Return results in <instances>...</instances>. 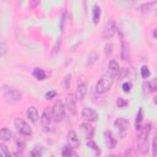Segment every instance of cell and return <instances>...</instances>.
Segmentation results:
<instances>
[{"mask_svg": "<svg viewBox=\"0 0 157 157\" xmlns=\"http://www.w3.org/2000/svg\"><path fill=\"white\" fill-rule=\"evenodd\" d=\"M117 105H118V108H124L128 105V101H125L123 97H119L117 99Z\"/></svg>", "mask_w": 157, "mask_h": 157, "instance_id": "cell-30", "label": "cell"}, {"mask_svg": "<svg viewBox=\"0 0 157 157\" xmlns=\"http://www.w3.org/2000/svg\"><path fill=\"white\" fill-rule=\"evenodd\" d=\"M120 58H121L124 61L129 60V58H130L129 47H128V44H126V42H125L124 39L121 40V50H120Z\"/></svg>", "mask_w": 157, "mask_h": 157, "instance_id": "cell-18", "label": "cell"}, {"mask_svg": "<svg viewBox=\"0 0 157 157\" xmlns=\"http://www.w3.org/2000/svg\"><path fill=\"white\" fill-rule=\"evenodd\" d=\"M81 117H82L86 121H88V123H90V121H97V120H98V118H99L98 113H97L94 109L90 108V107H85V108L82 109Z\"/></svg>", "mask_w": 157, "mask_h": 157, "instance_id": "cell-7", "label": "cell"}, {"mask_svg": "<svg viewBox=\"0 0 157 157\" xmlns=\"http://www.w3.org/2000/svg\"><path fill=\"white\" fill-rule=\"evenodd\" d=\"M29 157H42V152H40V150L38 148V146H36L34 148L31 150Z\"/></svg>", "mask_w": 157, "mask_h": 157, "instance_id": "cell-29", "label": "cell"}, {"mask_svg": "<svg viewBox=\"0 0 157 157\" xmlns=\"http://www.w3.org/2000/svg\"><path fill=\"white\" fill-rule=\"evenodd\" d=\"M87 146H88V147L94 152V155H96V156H99V155H101V152H102V151H101V148L96 145V142H94V141H92V140H87Z\"/></svg>", "mask_w": 157, "mask_h": 157, "instance_id": "cell-23", "label": "cell"}, {"mask_svg": "<svg viewBox=\"0 0 157 157\" xmlns=\"http://www.w3.org/2000/svg\"><path fill=\"white\" fill-rule=\"evenodd\" d=\"M113 81H114V77L109 74H104L99 80L98 82L96 83V92L98 94H103L105 92L109 91V88L112 87L113 85Z\"/></svg>", "mask_w": 157, "mask_h": 157, "instance_id": "cell-2", "label": "cell"}, {"mask_svg": "<svg viewBox=\"0 0 157 157\" xmlns=\"http://www.w3.org/2000/svg\"><path fill=\"white\" fill-rule=\"evenodd\" d=\"M87 59H88V60H87V65L91 66V65H93V64L97 61V59H98V54H97V53H91V54L88 55Z\"/></svg>", "mask_w": 157, "mask_h": 157, "instance_id": "cell-27", "label": "cell"}, {"mask_svg": "<svg viewBox=\"0 0 157 157\" xmlns=\"http://www.w3.org/2000/svg\"><path fill=\"white\" fill-rule=\"evenodd\" d=\"M114 126L117 128L118 130V134H119V137H125L126 132H128V128H129V121L124 118H118L115 121H114Z\"/></svg>", "mask_w": 157, "mask_h": 157, "instance_id": "cell-6", "label": "cell"}, {"mask_svg": "<svg viewBox=\"0 0 157 157\" xmlns=\"http://www.w3.org/2000/svg\"><path fill=\"white\" fill-rule=\"evenodd\" d=\"M33 76H34L37 80H40V81H43V80L47 78L45 71H44L43 69H39V67H36V69L33 70Z\"/></svg>", "mask_w": 157, "mask_h": 157, "instance_id": "cell-21", "label": "cell"}, {"mask_svg": "<svg viewBox=\"0 0 157 157\" xmlns=\"http://www.w3.org/2000/svg\"><path fill=\"white\" fill-rule=\"evenodd\" d=\"M80 128H81V131H82L83 136H85L87 140H91V139L93 137L94 129H93L92 125H90L88 123H82V124L80 125Z\"/></svg>", "mask_w": 157, "mask_h": 157, "instance_id": "cell-9", "label": "cell"}, {"mask_svg": "<svg viewBox=\"0 0 157 157\" xmlns=\"http://www.w3.org/2000/svg\"><path fill=\"white\" fill-rule=\"evenodd\" d=\"M56 96V92L55 91H50V92H47L45 93V98L47 99H52L53 97H55Z\"/></svg>", "mask_w": 157, "mask_h": 157, "instance_id": "cell-36", "label": "cell"}, {"mask_svg": "<svg viewBox=\"0 0 157 157\" xmlns=\"http://www.w3.org/2000/svg\"><path fill=\"white\" fill-rule=\"evenodd\" d=\"M93 16H92V20H93V23L97 25L99 22V18H101V7L98 5H94L93 6Z\"/></svg>", "mask_w": 157, "mask_h": 157, "instance_id": "cell-22", "label": "cell"}, {"mask_svg": "<svg viewBox=\"0 0 157 157\" xmlns=\"http://www.w3.org/2000/svg\"><path fill=\"white\" fill-rule=\"evenodd\" d=\"M38 4H39V1H33V2H31V6H36Z\"/></svg>", "mask_w": 157, "mask_h": 157, "instance_id": "cell-42", "label": "cell"}, {"mask_svg": "<svg viewBox=\"0 0 157 157\" xmlns=\"http://www.w3.org/2000/svg\"><path fill=\"white\" fill-rule=\"evenodd\" d=\"M69 85H70V75L65 77V87H69Z\"/></svg>", "mask_w": 157, "mask_h": 157, "instance_id": "cell-40", "label": "cell"}, {"mask_svg": "<svg viewBox=\"0 0 157 157\" xmlns=\"http://www.w3.org/2000/svg\"><path fill=\"white\" fill-rule=\"evenodd\" d=\"M153 102H155V104H156V105H157V96H156V97H155V98H153Z\"/></svg>", "mask_w": 157, "mask_h": 157, "instance_id": "cell-43", "label": "cell"}, {"mask_svg": "<svg viewBox=\"0 0 157 157\" xmlns=\"http://www.w3.org/2000/svg\"><path fill=\"white\" fill-rule=\"evenodd\" d=\"M1 93H2L4 99L10 104H13V103L18 102L22 97V94L18 90H16L15 87H10V86H2Z\"/></svg>", "mask_w": 157, "mask_h": 157, "instance_id": "cell-1", "label": "cell"}, {"mask_svg": "<svg viewBox=\"0 0 157 157\" xmlns=\"http://www.w3.org/2000/svg\"><path fill=\"white\" fill-rule=\"evenodd\" d=\"M152 155L153 157H157V136L153 139V142H152Z\"/></svg>", "mask_w": 157, "mask_h": 157, "instance_id": "cell-32", "label": "cell"}, {"mask_svg": "<svg viewBox=\"0 0 157 157\" xmlns=\"http://www.w3.org/2000/svg\"><path fill=\"white\" fill-rule=\"evenodd\" d=\"M15 126L17 129V131L25 136H31L32 135V129L29 128V125L23 120V119H20V118H16L15 119Z\"/></svg>", "mask_w": 157, "mask_h": 157, "instance_id": "cell-5", "label": "cell"}, {"mask_svg": "<svg viewBox=\"0 0 157 157\" xmlns=\"http://www.w3.org/2000/svg\"><path fill=\"white\" fill-rule=\"evenodd\" d=\"M152 36H153V38H155V39H157V28H155V29H153Z\"/></svg>", "mask_w": 157, "mask_h": 157, "instance_id": "cell-41", "label": "cell"}, {"mask_svg": "<svg viewBox=\"0 0 157 157\" xmlns=\"http://www.w3.org/2000/svg\"><path fill=\"white\" fill-rule=\"evenodd\" d=\"M61 157H78V156H77V153L72 150V147H70L69 145H65V146L63 147Z\"/></svg>", "mask_w": 157, "mask_h": 157, "instance_id": "cell-19", "label": "cell"}, {"mask_svg": "<svg viewBox=\"0 0 157 157\" xmlns=\"http://www.w3.org/2000/svg\"><path fill=\"white\" fill-rule=\"evenodd\" d=\"M117 29H118V27H117V23H115V21H113V20H109L107 23H105V26H104V28H103V32H102V38L103 39H110L115 33H117Z\"/></svg>", "mask_w": 157, "mask_h": 157, "instance_id": "cell-4", "label": "cell"}, {"mask_svg": "<svg viewBox=\"0 0 157 157\" xmlns=\"http://www.w3.org/2000/svg\"><path fill=\"white\" fill-rule=\"evenodd\" d=\"M66 16H67V13L64 12V13H63V17H61V23H60V29H61V32L64 31V23H65V18H66Z\"/></svg>", "mask_w": 157, "mask_h": 157, "instance_id": "cell-37", "label": "cell"}, {"mask_svg": "<svg viewBox=\"0 0 157 157\" xmlns=\"http://www.w3.org/2000/svg\"><path fill=\"white\" fill-rule=\"evenodd\" d=\"M11 137H12V132H11L7 128H2V129L0 130V139H1L2 141H10Z\"/></svg>", "mask_w": 157, "mask_h": 157, "instance_id": "cell-20", "label": "cell"}, {"mask_svg": "<svg viewBox=\"0 0 157 157\" xmlns=\"http://www.w3.org/2000/svg\"><path fill=\"white\" fill-rule=\"evenodd\" d=\"M52 120H53L52 113H50L48 109H44L43 113H42V117H40V123H42V125H43L44 128H45V126H49L50 123H52Z\"/></svg>", "mask_w": 157, "mask_h": 157, "instance_id": "cell-16", "label": "cell"}, {"mask_svg": "<svg viewBox=\"0 0 157 157\" xmlns=\"http://www.w3.org/2000/svg\"><path fill=\"white\" fill-rule=\"evenodd\" d=\"M145 86H147L148 92H157V77H155L153 80H151L150 82H145Z\"/></svg>", "mask_w": 157, "mask_h": 157, "instance_id": "cell-24", "label": "cell"}, {"mask_svg": "<svg viewBox=\"0 0 157 157\" xmlns=\"http://www.w3.org/2000/svg\"><path fill=\"white\" fill-rule=\"evenodd\" d=\"M16 156H17V157H22V155H21V153H20V155H18V153H16Z\"/></svg>", "mask_w": 157, "mask_h": 157, "instance_id": "cell-45", "label": "cell"}, {"mask_svg": "<svg viewBox=\"0 0 157 157\" xmlns=\"http://www.w3.org/2000/svg\"><path fill=\"white\" fill-rule=\"evenodd\" d=\"M104 53H105L107 55L112 53V44H110V43H108V44H105V47H104Z\"/></svg>", "mask_w": 157, "mask_h": 157, "instance_id": "cell-38", "label": "cell"}, {"mask_svg": "<svg viewBox=\"0 0 157 157\" xmlns=\"http://www.w3.org/2000/svg\"><path fill=\"white\" fill-rule=\"evenodd\" d=\"M67 142H69V146L72 147V148L78 147L80 141H78V137H77V135H76V132L74 130L69 131V134H67Z\"/></svg>", "mask_w": 157, "mask_h": 157, "instance_id": "cell-13", "label": "cell"}, {"mask_svg": "<svg viewBox=\"0 0 157 157\" xmlns=\"http://www.w3.org/2000/svg\"><path fill=\"white\" fill-rule=\"evenodd\" d=\"M104 142L108 146V148H114L117 146V139L113 136L112 131H109V130L104 131Z\"/></svg>", "mask_w": 157, "mask_h": 157, "instance_id": "cell-11", "label": "cell"}, {"mask_svg": "<svg viewBox=\"0 0 157 157\" xmlns=\"http://www.w3.org/2000/svg\"><path fill=\"white\" fill-rule=\"evenodd\" d=\"M121 87H123L124 92H130L131 91V82H124Z\"/></svg>", "mask_w": 157, "mask_h": 157, "instance_id": "cell-33", "label": "cell"}, {"mask_svg": "<svg viewBox=\"0 0 157 157\" xmlns=\"http://www.w3.org/2000/svg\"><path fill=\"white\" fill-rule=\"evenodd\" d=\"M0 148H1V156L2 157H11V155H10V152H9V150H7V147L4 145V144H1L0 145Z\"/></svg>", "mask_w": 157, "mask_h": 157, "instance_id": "cell-31", "label": "cell"}, {"mask_svg": "<svg viewBox=\"0 0 157 157\" xmlns=\"http://www.w3.org/2000/svg\"><path fill=\"white\" fill-rule=\"evenodd\" d=\"M86 93H87V85L81 82L77 85V88H76V93H75V97L77 101H83L85 97H86Z\"/></svg>", "mask_w": 157, "mask_h": 157, "instance_id": "cell-10", "label": "cell"}, {"mask_svg": "<svg viewBox=\"0 0 157 157\" xmlns=\"http://www.w3.org/2000/svg\"><path fill=\"white\" fill-rule=\"evenodd\" d=\"M119 71H120V67H119L118 61H117L115 59H112V60L109 61V66H108V74H109V75H112V76L114 77V76H117V75L119 74Z\"/></svg>", "mask_w": 157, "mask_h": 157, "instance_id": "cell-15", "label": "cell"}, {"mask_svg": "<svg viewBox=\"0 0 157 157\" xmlns=\"http://www.w3.org/2000/svg\"><path fill=\"white\" fill-rule=\"evenodd\" d=\"M1 56H5V54H6V44H5V42L4 40H1Z\"/></svg>", "mask_w": 157, "mask_h": 157, "instance_id": "cell-35", "label": "cell"}, {"mask_svg": "<svg viewBox=\"0 0 157 157\" xmlns=\"http://www.w3.org/2000/svg\"><path fill=\"white\" fill-rule=\"evenodd\" d=\"M58 45L60 47V38H58V40H56V43H55V45H54V49H53V52H52V54L54 55L59 49H58Z\"/></svg>", "mask_w": 157, "mask_h": 157, "instance_id": "cell-39", "label": "cell"}, {"mask_svg": "<svg viewBox=\"0 0 157 157\" xmlns=\"http://www.w3.org/2000/svg\"><path fill=\"white\" fill-rule=\"evenodd\" d=\"M136 131H137V139H147V136L151 131V123L148 121V123H145V124L140 125L136 129Z\"/></svg>", "mask_w": 157, "mask_h": 157, "instance_id": "cell-8", "label": "cell"}, {"mask_svg": "<svg viewBox=\"0 0 157 157\" xmlns=\"http://www.w3.org/2000/svg\"><path fill=\"white\" fill-rule=\"evenodd\" d=\"M76 97L74 94H70L66 97V107L71 114H76Z\"/></svg>", "mask_w": 157, "mask_h": 157, "instance_id": "cell-12", "label": "cell"}, {"mask_svg": "<svg viewBox=\"0 0 157 157\" xmlns=\"http://www.w3.org/2000/svg\"><path fill=\"white\" fill-rule=\"evenodd\" d=\"M109 157H120V156H119V155H110Z\"/></svg>", "mask_w": 157, "mask_h": 157, "instance_id": "cell-44", "label": "cell"}, {"mask_svg": "<svg viewBox=\"0 0 157 157\" xmlns=\"http://www.w3.org/2000/svg\"><path fill=\"white\" fill-rule=\"evenodd\" d=\"M124 156H125V157H135V152H134V150L128 148V150L124 152Z\"/></svg>", "mask_w": 157, "mask_h": 157, "instance_id": "cell-34", "label": "cell"}, {"mask_svg": "<svg viewBox=\"0 0 157 157\" xmlns=\"http://www.w3.org/2000/svg\"><path fill=\"white\" fill-rule=\"evenodd\" d=\"M52 115L53 120L55 121H61L65 118V105L61 101H56L52 108Z\"/></svg>", "mask_w": 157, "mask_h": 157, "instance_id": "cell-3", "label": "cell"}, {"mask_svg": "<svg viewBox=\"0 0 157 157\" xmlns=\"http://www.w3.org/2000/svg\"><path fill=\"white\" fill-rule=\"evenodd\" d=\"M142 117H144V109H142V108H140V109H139V113L136 114V119H135V126H136V129L141 125Z\"/></svg>", "mask_w": 157, "mask_h": 157, "instance_id": "cell-26", "label": "cell"}, {"mask_svg": "<svg viewBox=\"0 0 157 157\" xmlns=\"http://www.w3.org/2000/svg\"><path fill=\"white\" fill-rule=\"evenodd\" d=\"M140 72H141V76H142L144 78H147V77L151 75V71L148 70V67H147L146 65H144V66L140 69Z\"/></svg>", "mask_w": 157, "mask_h": 157, "instance_id": "cell-28", "label": "cell"}, {"mask_svg": "<svg viewBox=\"0 0 157 157\" xmlns=\"http://www.w3.org/2000/svg\"><path fill=\"white\" fill-rule=\"evenodd\" d=\"M157 2L156 1H151V2H144V4H141V5H139V9H140V11H142V12H146V11H148L153 5H156Z\"/></svg>", "mask_w": 157, "mask_h": 157, "instance_id": "cell-25", "label": "cell"}, {"mask_svg": "<svg viewBox=\"0 0 157 157\" xmlns=\"http://www.w3.org/2000/svg\"><path fill=\"white\" fill-rule=\"evenodd\" d=\"M137 151L141 155H147V152H148V140L147 139H137Z\"/></svg>", "mask_w": 157, "mask_h": 157, "instance_id": "cell-14", "label": "cell"}, {"mask_svg": "<svg viewBox=\"0 0 157 157\" xmlns=\"http://www.w3.org/2000/svg\"><path fill=\"white\" fill-rule=\"evenodd\" d=\"M26 115H27V118L32 121V123H37L38 121V110H37V108L36 107H29L28 109H27V112H26Z\"/></svg>", "mask_w": 157, "mask_h": 157, "instance_id": "cell-17", "label": "cell"}]
</instances>
